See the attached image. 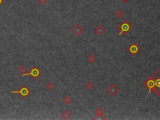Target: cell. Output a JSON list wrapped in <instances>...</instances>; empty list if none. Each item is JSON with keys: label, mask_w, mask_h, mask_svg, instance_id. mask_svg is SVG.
<instances>
[{"label": "cell", "mask_w": 160, "mask_h": 120, "mask_svg": "<svg viewBox=\"0 0 160 120\" xmlns=\"http://www.w3.org/2000/svg\"><path fill=\"white\" fill-rule=\"evenodd\" d=\"M117 29L119 31V36H126L133 29V26L127 20H124L117 26Z\"/></svg>", "instance_id": "1"}, {"label": "cell", "mask_w": 160, "mask_h": 120, "mask_svg": "<svg viewBox=\"0 0 160 120\" xmlns=\"http://www.w3.org/2000/svg\"><path fill=\"white\" fill-rule=\"evenodd\" d=\"M155 84V90L154 93L158 96H160V70H156V71L152 75Z\"/></svg>", "instance_id": "2"}, {"label": "cell", "mask_w": 160, "mask_h": 120, "mask_svg": "<svg viewBox=\"0 0 160 120\" xmlns=\"http://www.w3.org/2000/svg\"><path fill=\"white\" fill-rule=\"evenodd\" d=\"M11 93H18L20 95L21 98L23 99L27 98L29 94L31 93V91L29 89V88L26 85H23L17 91H11Z\"/></svg>", "instance_id": "3"}, {"label": "cell", "mask_w": 160, "mask_h": 120, "mask_svg": "<svg viewBox=\"0 0 160 120\" xmlns=\"http://www.w3.org/2000/svg\"><path fill=\"white\" fill-rule=\"evenodd\" d=\"M143 86L148 90L149 93H154L155 90V84L152 76L148 78L143 83Z\"/></svg>", "instance_id": "4"}, {"label": "cell", "mask_w": 160, "mask_h": 120, "mask_svg": "<svg viewBox=\"0 0 160 120\" xmlns=\"http://www.w3.org/2000/svg\"><path fill=\"white\" fill-rule=\"evenodd\" d=\"M41 72L40 71V69L38 68L36 66H34L29 71L28 73H25L24 75H23V76H31L34 79H36L41 74Z\"/></svg>", "instance_id": "5"}, {"label": "cell", "mask_w": 160, "mask_h": 120, "mask_svg": "<svg viewBox=\"0 0 160 120\" xmlns=\"http://www.w3.org/2000/svg\"><path fill=\"white\" fill-rule=\"evenodd\" d=\"M140 50H140V48L139 47L138 45L136 43H135L131 44L128 48V52L130 53L133 56H136V55L140 52Z\"/></svg>", "instance_id": "6"}, {"label": "cell", "mask_w": 160, "mask_h": 120, "mask_svg": "<svg viewBox=\"0 0 160 120\" xmlns=\"http://www.w3.org/2000/svg\"><path fill=\"white\" fill-rule=\"evenodd\" d=\"M106 92L111 96H115L119 92V89L115 85L112 84L106 89Z\"/></svg>", "instance_id": "7"}, {"label": "cell", "mask_w": 160, "mask_h": 120, "mask_svg": "<svg viewBox=\"0 0 160 120\" xmlns=\"http://www.w3.org/2000/svg\"><path fill=\"white\" fill-rule=\"evenodd\" d=\"M83 31H84V28L80 25V24H76L74 26V28L72 29V32L75 34L76 36H80L81 34L83 33Z\"/></svg>", "instance_id": "8"}, {"label": "cell", "mask_w": 160, "mask_h": 120, "mask_svg": "<svg viewBox=\"0 0 160 120\" xmlns=\"http://www.w3.org/2000/svg\"><path fill=\"white\" fill-rule=\"evenodd\" d=\"M95 32L99 36H102L105 33V28L103 26L98 25L96 26L95 29Z\"/></svg>", "instance_id": "9"}, {"label": "cell", "mask_w": 160, "mask_h": 120, "mask_svg": "<svg viewBox=\"0 0 160 120\" xmlns=\"http://www.w3.org/2000/svg\"><path fill=\"white\" fill-rule=\"evenodd\" d=\"M71 117V114L69 112V111L65 110L61 114V118L64 119H68Z\"/></svg>", "instance_id": "10"}, {"label": "cell", "mask_w": 160, "mask_h": 120, "mask_svg": "<svg viewBox=\"0 0 160 120\" xmlns=\"http://www.w3.org/2000/svg\"><path fill=\"white\" fill-rule=\"evenodd\" d=\"M87 60H88V61L89 62V63L92 64V63L95 62L96 57L94 55H93V54H89V55H88Z\"/></svg>", "instance_id": "11"}, {"label": "cell", "mask_w": 160, "mask_h": 120, "mask_svg": "<svg viewBox=\"0 0 160 120\" xmlns=\"http://www.w3.org/2000/svg\"><path fill=\"white\" fill-rule=\"evenodd\" d=\"M18 72L21 74L22 76H23V75H24V74L26 73V72L27 69L25 66H21L19 68H18Z\"/></svg>", "instance_id": "12"}, {"label": "cell", "mask_w": 160, "mask_h": 120, "mask_svg": "<svg viewBox=\"0 0 160 120\" xmlns=\"http://www.w3.org/2000/svg\"><path fill=\"white\" fill-rule=\"evenodd\" d=\"M71 101H72V99H71L69 96H65L64 98L63 99V103H65L66 105L70 104V103H71Z\"/></svg>", "instance_id": "13"}, {"label": "cell", "mask_w": 160, "mask_h": 120, "mask_svg": "<svg viewBox=\"0 0 160 120\" xmlns=\"http://www.w3.org/2000/svg\"><path fill=\"white\" fill-rule=\"evenodd\" d=\"M123 15H124V13H123V11H121V10H117L115 12V13H114V15L116 16V17L118 19L121 18L123 17Z\"/></svg>", "instance_id": "14"}, {"label": "cell", "mask_w": 160, "mask_h": 120, "mask_svg": "<svg viewBox=\"0 0 160 120\" xmlns=\"http://www.w3.org/2000/svg\"><path fill=\"white\" fill-rule=\"evenodd\" d=\"M104 113H105V110L101 107H99L96 110V115L103 116L104 115Z\"/></svg>", "instance_id": "15"}, {"label": "cell", "mask_w": 160, "mask_h": 120, "mask_svg": "<svg viewBox=\"0 0 160 120\" xmlns=\"http://www.w3.org/2000/svg\"><path fill=\"white\" fill-rule=\"evenodd\" d=\"M84 86H85V88L87 89V90H91L94 88V85H93L91 81H88V82L86 83L85 85H84Z\"/></svg>", "instance_id": "16"}, {"label": "cell", "mask_w": 160, "mask_h": 120, "mask_svg": "<svg viewBox=\"0 0 160 120\" xmlns=\"http://www.w3.org/2000/svg\"><path fill=\"white\" fill-rule=\"evenodd\" d=\"M54 85L52 82H48L46 85V88L49 91H51L54 88Z\"/></svg>", "instance_id": "17"}, {"label": "cell", "mask_w": 160, "mask_h": 120, "mask_svg": "<svg viewBox=\"0 0 160 120\" xmlns=\"http://www.w3.org/2000/svg\"><path fill=\"white\" fill-rule=\"evenodd\" d=\"M37 2L38 3L39 5H40L42 6H44L47 3L48 0H37Z\"/></svg>", "instance_id": "18"}, {"label": "cell", "mask_w": 160, "mask_h": 120, "mask_svg": "<svg viewBox=\"0 0 160 120\" xmlns=\"http://www.w3.org/2000/svg\"><path fill=\"white\" fill-rule=\"evenodd\" d=\"M93 119L94 120H96V119H105V120H106V118L104 115H103V116L96 115L93 118Z\"/></svg>", "instance_id": "19"}, {"label": "cell", "mask_w": 160, "mask_h": 120, "mask_svg": "<svg viewBox=\"0 0 160 120\" xmlns=\"http://www.w3.org/2000/svg\"><path fill=\"white\" fill-rule=\"evenodd\" d=\"M121 1L122 2L124 3H126L128 2L129 0H121Z\"/></svg>", "instance_id": "20"}, {"label": "cell", "mask_w": 160, "mask_h": 120, "mask_svg": "<svg viewBox=\"0 0 160 120\" xmlns=\"http://www.w3.org/2000/svg\"><path fill=\"white\" fill-rule=\"evenodd\" d=\"M3 1H4V0H0V6H1V5H2L3 3Z\"/></svg>", "instance_id": "21"}]
</instances>
